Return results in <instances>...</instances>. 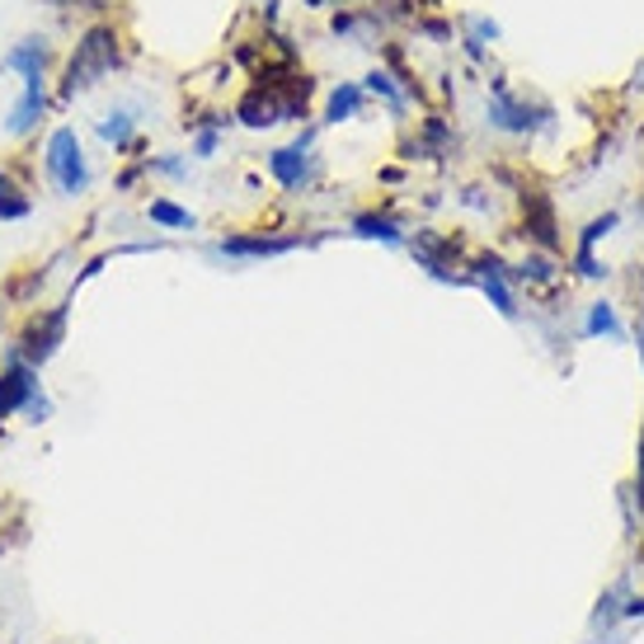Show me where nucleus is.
I'll list each match as a JSON object with an SVG mask.
<instances>
[{"label": "nucleus", "mask_w": 644, "mask_h": 644, "mask_svg": "<svg viewBox=\"0 0 644 644\" xmlns=\"http://www.w3.org/2000/svg\"><path fill=\"white\" fill-rule=\"evenodd\" d=\"M306 245H316V236H269V231L250 236V231H240V236H221L212 254H221V259H277V254H292Z\"/></svg>", "instance_id": "39448f33"}, {"label": "nucleus", "mask_w": 644, "mask_h": 644, "mask_svg": "<svg viewBox=\"0 0 644 644\" xmlns=\"http://www.w3.org/2000/svg\"><path fill=\"white\" fill-rule=\"evenodd\" d=\"M517 277H532V283H546V277H555V264L550 259H522V269H517Z\"/></svg>", "instance_id": "b1692460"}, {"label": "nucleus", "mask_w": 644, "mask_h": 644, "mask_svg": "<svg viewBox=\"0 0 644 644\" xmlns=\"http://www.w3.org/2000/svg\"><path fill=\"white\" fill-rule=\"evenodd\" d=\"M24 217H33V188L0 165V221H24Z\"/></svg>", "instance_id": "9b49d317"}, {"label": "nucleus", "mask_w": 644, "mask_h": 644, "mask_svg": "<svg viewBox=\"0 0 644 644\" xmlns=\"http://www.w3.org/2000/svg\"><path fill=\"white\" fill-rule=\"evenodd\" d=\"M146 221L170 226V231H194V226H198V217L188 212V207L170 203V198H151V203H146Z\"/></svg>", "instance_id": "2eb2a0df"}, {"label": "nucleus", "mask_w": 644, "mask_h": 644, "mask_svg": "<svg viewBox=\"0 0 644 644\" xmlns=\"http://www.w3.org/2000/svg\"><path fill=\"white\" fill-rule=\"evenodd\" d=\"M612 226H616V217L607 212L602 221H593V226L583 231V240H579V273H583V277H598V273H602V269H598V259H593V245H598V240H602L607 231H612Z\"/></svg>", "instance_id": "dca6fc26"}, {"label": "nucleus", "mask_w": 644, "mask_h": 644, "mask_svg": "<svg viewBox=\"0 0 644 644\" xmlns=\"http://www.w3.org/2000/svg\"><path fill=\"white\" fill-rule=\"evenodd\" d=\"M480 287H484V297L503 310V316H517V302H513V292L503 287V277H480Z\"/></svg>", "instance_id": "aec40b11"}, {"label": "nucleus", "mask_w": 644, "mask_h": 644, "mask_svg": "<svg viewBox=\"0 0 644 644\" xmlns=\"http://www.w3.org/2000/svg\"><path fill=\"white\" fill-rule=\"evenodd\" d=\"M43 113H47V80H29L24 95L14 99V109L6 118V132L10 137H29L33 128L43 123Z\"/></svg>", "instance_id": "9d476101"}, {"label": "nucleus", "mask_w": 644, "mask_h": 644, "mask_svg": "<svg viewBox=\"0 0 644 644\" xmlns=\"http://www.w3.org/2000/svg\"><path fill=\"white\" fill-rule=\"evenodd\" d=\"M635 499H640V509H644V428H640V461H635Z\"/></svg>", "instance_id": "cd10ccee"}, {"label": "nucleus", "mask_w": 644, "mask_h": 644, "mask_svg": "<svg viewBox=\"0 0 644 644\" xmlns=\"http://www.w3.org/2000/svg\"><path fill=\"white\" fill-rule=\"evenodd\" d=\"M490 123L494 128H503V132H527L536 118H532V109L527 103H517V99H509V90H494V103H490Z\"/></svg>", "instance_id": "f8f14e48"}, {"label": "nucleus", "mask_w": 644, "mask_h": 644, "mask_svg": "<svg viewBox=\"0 0 644 644\" xmlns=\"http://www.w3.org/2000/svg\"><path fill=\"white\" fill-rule=\"evenodd\" d=\"M0 438H6V419H0Z\"/></svg>", "instance_id": "c756f323"}, {"label": "nucleus", "mask_w": 644, "mask_h": 644, "mask_svg": "<svg viewBox=\"0 0 644 644\" xmlns=\"http://www.w3.org/2000/svg\"><path fill=\"white\" fill-rule=\"evenodd\" d=\"M236 118L245 128H273V123H283V109H277V90L264 80H254L245 95H240L236 103Z\"/></svg>", "instance_id": "1a4fd4ad"}, {"label": "nucleus", "mask_w": 644, "mask_h": 644, "mask_svg": "<svg viewBox=\"0 0 644 644\" xmlns=\"http://www.w3.org/2000/svg\"><path fill=\"white\" fill-rule=\"evenodd\" d=\"M43 170H47V179L57 184L66 198H80L85 188H90V161H85V151H80L76 128H57L47 137Z\"/></svg>", "instance_id": "7ed1b4c3"}, {"label": "nucleus", "mask_w": 644, "mask_h": 644, "mask_svg": "<svg viewBox=\"0 0 644 644\" xmlns=\"http://www.w3.org/2000/svg\"><path fill=\"white\" fill-rule=\"evenodd\" d=\"M217 146H221V128H198V142H194V155H198V161L217 155Z\"/></svg>", "instance_id": "a878e982"}, {"label": "nucleus", "mask_w": 644, "mask_h": 644, "mask_svg": "<svg viewBox=\"0 0 644 644\" xmlns=\"http://www.w3.org/2000/svg\"><path fill=\"white\" fill-rule=\"evenodd\" d=\"M66 325H72V297L57 302V306H39V310H29V320L20 325V335H14L10 343V353L29 362V368H47L52 358L62 353V343H66Z\"/></svg>", "instance_id": "f03ea898"}, {"label": "nucleus", "mask_w": 644, "mask_h": 644, "mask_svg": "<svg viewBox=\"0 0 644 644\" xmlns=\"http://www.w3.org/2000/svg\"><path fill=\"white\" fill-rule=\"evenodd\" d=\"M310 146H316V132H302L292 146H277L269 155V174L277 184L287 188V194H302V188L316 184V155H310Z\"/></svg>", "instance_id": "20e7f679"}, {"label": "nucleus", "mask_w": 644, "mask_h": 644, "mask_svg": "<svg viewBox=\"0 0 644 644\" xmlns=\"http://www.w3.org/2000/svg\"><path fill=\"white\" fill-rule=\"evenodd\" d=\"M0 66H6V72H20L24 85H29V80H47L52 47H47V39H39V33H33V39H20V43H14L6 57H0Z\"/></svg>", "instance_id": "6e6552de"}, {"label": "nucleus", "mask_w": 644, "mask_h": 644, "mask_svg": "<svg viewBox=\"0 0 644 644\" xmlns=\"http://www.w3.org/2000/svg\"><path fill=\"white\" fill-rule=\"evenodd\" d=\"M24 419H29V424H47V419H52V400H47V391H39V395L29 400V405H24Z\"/></svg>", "instance_id": "393cba45"}, {"label": "nucleus", "mask_w": 644, "mask_h": 644, "mask_svg": "<svg viewBox=\"0 0 644 644\" xmlns=\"http://www.w3.org/2000/svg\"><path fill=\"white\" fill-rule=\"evenodd\" d=\"M146 170L151 174H165V179H184L188 161H184V155H146Z\"/></svg>", "instance_id": "4be33fe9"}, {"label": "nucleus", "mask_w": 644, "mask_h": 644, "mask_svg": "<svg viewBox=\"0 0 644 644\" xmlns=\"http://www.w3.org/2000/svg\"><path fill=\"white\" fill-rule=\"evenodd\" d=\"M146 155H137V161L132 165H123V170H118V179H113V188H118V194H128V188H137V184H142L146 179Z\"/></svg>", "instance_id": "5701e85b"}, {"label": "nucleus", "mask_w": 644, "mask_h": 644, "mask_svg": "<svg viewBox=\"0 0 644 644\" xmlns=\"http://www.w3.org/2000/svg\"><path fill=\"white\" fill-rule=\"evenodd\" d=\"M43 283H47V264L29 269V273H14V277H6V287H0V292H6V302L24 306V302H29V297H33V292H39Z\"/></svg>", "instance_id": "f3484780"}, {"label": "nucleus", "mask_w": 644, "mask_h": 644, "mask_svg": "<svg viewBox=\"0 0 644 644\" xmlns=\"http://www.w3.org/2000/svg\"><path fill=\"white\" fill-rule=\"evenodd\" d=\"M368 95H381V99H386L395 113L405 109V90H400V85H395L386 72H372V76H368Z\"/></svg>", "instance_id": "6ab92c4d"}, {"label": "nucleus", "mask_w": 644, "mask_h": 644, "mask_svg": "<svg viewBox=\"0 0 644 644\" xmlns=\"http://www.w3.org/2000/svg\"><path fill=\"white\" fill-rule=\"evenodd\" d=\"M43 6H52V10H90V14H99L109 0H43Z\"/></svg>", "instance_id": "bb28decb"}, {"label": "nucleus", "mask_w": 644, "mask_h": 644, "mask_svg": "<svg viewBox=\"0 0 644 644\" xmlns=\"http://www.w3.org/2000/svg\"><path fill=\"white\" fill-rule=\"evenodd\" d=\"M353 236L381 240V245H405V226L391 221L386 212H362V217H353Z\"/></svg>", "instance_id": "ddd939ff"}, {"label": "nucleus", "mask_w": 644, "mask_h": 644, "mask_svg": "<svg viewBox=\"0 0 644 644\" xmlns=\"http://www.w3.org/2000/svg\"><path fill=\"white\" fill-rule=\"evenodd\" d=\"M39 391H43L39 368H29V362H20L6 348V362H0V419H14V414H24V405Z\"/></svg>", "instance_id": "423d86ee"}, {"label": "nucleus", "mask_w": 644, "mask_h": 644, "mask_svg": "<svg viewBox=\"0 0 644 644\" xmlns=\"http://www.w3.org/2000/svg\"><path fill=\"white\" fill-rule=\"evenodd\" d=\"M358 109H362V90H358V85H339V90L329 95L325 123H343V118H353Z\"/></svg>", "instance_id": "a211bd4d"}, {"label": "nucleus", "mask_w": 644, "mask_h": 644, "mask_svg": "<svg viewBox=\"0 0 644 644\" xmlns=\"http://www.w3.org/2000/svg\"><path fill=\"white\" fill-rule=\"evenodd\" d=\"M640 353H644V329H640Z\"/></svg>", "instance_id": "c85d7f7f"}, {"label": "nucleus", "mask_w": 644, "mask_h": 644, "mask_svg": "<svg viewBox=\"0 0 644 644\" xmlns=\"http://www.w3.org/2000/svg\"><path fill=\"white\" fill-rule=\"evenodd\" d=\"M99 137L109 142L113 151H132V137H137V113L132 109H113L99 118Z\"/></svg>", "instance_id": "4468645a"}, {"label": "nucleus", "mask_w": 644, "mask_h": 644, "mask_svg": "<svg viewBox=\"0 0 644 644\" xmlns=\"http://www.w3.org/2000/svg\"><path fill=\"white\" fill-rule=\"evenodd\" d=\"M522 236H532L542 250H555L560 245V236H555V207L542 188H532V194H522Z\"/></svg>", "instance_id": "0eeeda50"}, {"label": "nucleus", "mask_w": 644, "mask_h": 644, "mask_svg": "<svg viewBox=\"0 0 644 644\" xmlns=\"http://www.w3.org/2000/svg\"><path fill=\"white\" fill-rule=\"evenodd\" d=\"M118 66H123V33H118L113 24H90L76 39L72 57H66V66H62L57 99L66 103V99H76L85 90H95V85L109 72H118Z\"/></svg>", "instance_id": "f257e3e1"}, {"label": "nucleus", "mask_w": 644, "mask_h": 644, "mask_svg": "<svg viewBox=\"0 0 644 644\" xmlns=\"http://www.w3.org/2000/svg\"><path fill=\"white\" fill-rule=\"evenodd\" d=\"M588 335H616V339H621L616 310H612V306H607V302H598V306H593V316H588Z\"/></svg>", "instance_id": "412c9836"}]
</instances>
